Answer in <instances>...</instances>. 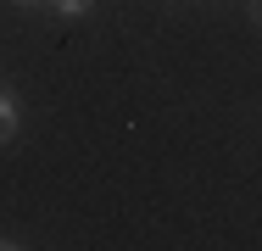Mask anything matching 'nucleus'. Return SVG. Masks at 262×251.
Segmentation results:
<instances>
[{
    "instance_id": "nucleus-2",
    "label": "nucleus",
    "mask_w": 262,
    "mask_h": 251,
    "mask_svg": "<svg viewBox=\"0 0 262 251\" xmlns=\"http://www.w3.org/2000/svg\"><path fill=\"white\" fill-rule=\"evenodd\" d=\"M56 11H61V17H84V11H90V0H56Z\"/></svg>"
},
{
    "instance_id": "nucleus-1",
    "label": "nucleus",
    "mask_w": 262,
    "mask_h": 251,
    "mask_svg": "<svg viewBox=\"0 0 262 251\" xmlns=\"http://www.w3.org/2000/svg\"><path fill=\"white\" fill-rule=\"evenodd\" d=\"M17 129H23L17 95H11V90H0V145H11V140H17Z\"/></svg>"
},
{
    "instance_id": "nucleus-4",
    "label": "nucleus",
    "mask_w": 262,
    "mask_h": 251,
    "mask_svg": "<svg viewBox=\"0 0 262 251\" xmlns=\"http://www.w3.org/2000/svg\"><path fill=\"white\" fill-rule=\"evenodd\" d=\"M0 246H17V240H0Z\"/></svg>"
},
{
    "instance_id": "nucleus-3",
    "label": "nucleus",
    "mask_w": 262,
    "mask_h": 251,
    "mask_svg": "<svg viewBox=\"0 0 262 251\" xmlns=\"http://www.w3.org/2000/svg\"><path fill=\"white\" fill-rule=\"evenodd\" d=\"M251 23H257V28H262V0H251Z\"/></svg>"
},
{
    "instance_id": "nucleus-5",
    "label": "nucleus",
    "mask_w": 262,
    "mask_h": 251,
    "mask_svg": "<svg viewBox=\"0 0 262 251\" xmlns=\"http://www.w3.org/2000/svg\"><path fill=\"white\" fill-rule=\"evenodd\" d=\"M17 6H34V0H17Z\"/></svg>"
}]
</instances>
